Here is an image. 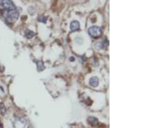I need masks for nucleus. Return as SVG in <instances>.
I'll use <instances>...</instances> for the list:
<instances>
[{"label":"nucleus","mask_w":145,"mask_h":128,"mask_svg":"<svg viewBox=\"0 0 145 128\" xmlns=\"http://www.w3.org/2000/svg\"><path fill=\"white\" fill-rule=\"evenodd\" d=\"M0 128H2V123L0 122Z\"/></svg>","instance_id":"obj_10"},{"label":"nucleus","mask_w":145,"mask_h":128,"mask_svg":"<svg viewBox=\"0 0 145 128\" xmlns=\"http://www.w3.org/2000/svg\"><path fill=\"white\" fill-rule=\"evenodd\" d=\"M88 122H89V124H91L92 125H95L98 124V119L95 117H93V116H90V117L88 118Z\"/></svg>","instance_id":"obj_5"},{"label":"nucleus","mask_w":145,"mask_h":128,"mask_svg":"<svg viewBox=\"0 0 145 128\" xmlns=\"http://www.w3.org/2000/svg\"><path fill=\"white\" fill-rule=\"evenodd\" d=\"M0 8L2 9V14L7 23H12L18 19L19 12L11 1H0Z\"/></svg>","instance_id":"obj_1"},{"label":"nucleus","mask_w":145,"mask_h":128,"mask_svg":"<svg viewBox=\"0 0 145 128\" xmlns=\"http://www.w3.org/2000/svg\"><path fill=\"white\" fill-rule=\"evenodd\" d=\"M89 82H90V84L91 86H92V87H95L99 85V78H98L97 76L92 77L90 79Z\"/></svg>","instance_id":"obj_3"},{"label":"nucleus","mask_w":145,"mask_h":128,"mask_svg":"<svg viewBox=\"0 0 145 128\" xmlns=\"http://www.w3.org/2000/svg\"><path fill=\"white\" fill-rule=\"evenodd\" d=\"M46 20H47L46 17L44 16H40L38 18L39 21H40V22H43V23H46Z\"/></svg>","instance_id":"obj_9"},{"label":"nucleus","mask_w":145,"mask_h":128,"mask_svg":"<svg viewBox=\"0 0 145 128\" xmlns=\"http://www.w3.org/2000/svg\"><path fill=\"white\" fill-rule=\"evenodd\" d=\"M88 32L90 36L96 38H99L102 34V29L98 26H93L89 29Z\"/></svg>","instance_id":"obj_2"},{"label":"nucleus","mask_w":145,"mask_h":128,"mask_svg":"<svg viewBox=\"0 0 145 128\" xmlns=\"http://www.w3.org/2000/svg\"><path fill=\"white\" fill-rule=\"evenodd\" d=\"M0 111H1L2 115H4L6 113V108L3 103L0 104Z\"/></svg>","instance_id":"obj_7"},{"label":"nucleus","mask_w":145,"mask_h":128,"mask_svg":"<svg viewBox=\"0 0 145 128\" xmlns=\"http://www.w3.org/2000/svg\"><path fill=\"white\" fill-rule=\"evenodd\" d=\"M79 23L78 21H73L71 23H70V29L72 31H77L79 29Z\"/></svg>","instance_id":"obj_4"},{"label":"nucleus","mask_w":145,"mask_h":128,"mask_svg":"<svg viewBox=\"0 0 145 128\" xmlns=\"http://www.w3.org/2000/svg\"><path fill=\"white\" fill-rule=\"evenodd\" d=\"M25 36H26L27 38H33L34 36H35V33L33 32V31H31V30H26L25 31Z\"/></svg>","instance_id":"obj_6"},{"label":"nucleus","mask_w":145,"mask_h":128,"mask_svg":"<svg viewBox=\"0 0 145 128\" xmlns=\"http://www.w3.org/2000/svg\"><path fill=\"white\" fill-rule=\"evenodd\" d=\"M37 66L39 71H43V70H44V69H45V67H44L43 63H42V61H38V62L37 63Z\"/></svg>","instance_id":"obj_8"}]
</instances>
